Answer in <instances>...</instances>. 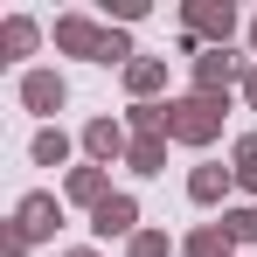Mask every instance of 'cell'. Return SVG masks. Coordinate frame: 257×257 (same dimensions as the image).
<instances>
[{
  "label": "cell",
  "instance_id": "6da1fadb",
  "mask_svg": "<svg viewBox=\"0 0 257 257\" xmlns=\"http://www.w3.org/2000/svg\"><path fill=\"white\" fill-rule=\"evenodd\" d=\"M28 97H35V104H56V97H63V84H49V77H35V84H28Z\"/></svg>",
  "mask_w": 257,
  "mask_h": 257
}]
</instances>
